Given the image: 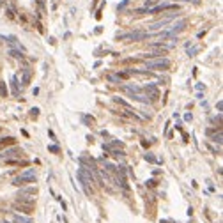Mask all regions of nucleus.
<instances>
[{"label": "nucleus", "mask_w": 223, "mask_h": 223, "mask_svg": "<svg viewBox=\"0 0 223 223\" xmlns=\"http://www.w3.org/2000/svg\"><path fill=\"white\" fill-rule=\"evenodd\" d=\"M0 94H2V96H7V87H6L4 82H0Z\"/></svg>", "instance_id": "nucleus-21"}, {"label": "nucleus", "mask_w": 223, "mask_h": 223, "mask_svg": "<svg viewBox=\"0 0 223 223\" xmlns=\"http://www.w3.org/2000/svg\"><path fill=\"white\" fill-rule=\"evenodd\" d=\"M30 112H32V115H34V117H36L37 113H39V110H37V108H32V110H30Z\"/></svg>", "instance_id": "nucleus-28"}, {"label": "nucleus", "mask_w": 223, "mask_h": 223, "mask_svg": "<svg viewBox=\"0 0 223 223\" xmlns=\"http://www.w3.org/2000/svg\"><path fill=\"white\" fill-rule=\"evenodd\" d=\"M108 80H110V82H119V83H121L119 76H113V74H110V76H108Z\"/></svg>", "instance_id": "nucleus-25"}, {"label": "nucleus", "mask_w": 223, "mask_h": 223, "mask_svg": "<svg viewBox=\"0 0 223 223\" xmlns=\"http://www.w3.org/2000/svg\"><path fill=\"white\" fill-rule=\"evenodd\" d=\"M76 177H78V181L82 182V186H83V191H85L87 195H92V193H94V189H92L94 175H92V172H90L89 168H85V166H82V168H78V173H76Z\"/></svg>", "instance_id": "nucleus-1"}, {"label": "nucleus", "mask_w": 223, "mask_h": 223, "mask_svg": "<svg viewBox=\"0 0 223 223\" xmlns=\"http://www.w3.org/2000/svg\"><path fill=\"white\" fill-rule=\"evenodd\" d=\"M14 138L13 137H6V138H2L0 140V149H4V147H7V145H14Z\"/></svg>", "instance_id": "nucleus-14"}, {"label": "nucleus", "mask_w": 223, "mask_h": 223, "mask_svg": "<svg viewBox=\"0 0 223 223\" xmlns=\"http://www.w3.org/2000/svg\"><path fill=\"white\" fill-rule=\"evenodd\" d=\"M48 151H50V152H55V154H57V152H60V149H58L57 145H48Z\"/></svg>", "instance_id": "nucleus-23"}, {"label": "nucleus", "mask_w": 223, "mask_h": 223, "mask_svg": "<svg viewBox=\"0 0 223 223\" xmlns=\"http://www.w3.org/2000/svg\"><path fill=\"white\" fill-rule=\"evenodd\" d=\"M27 195H37V188L34 186V188H27V189H23L22 193H20V197H22V198H25Z\"/></svg>", "instance_id": "nucleus-15"}, {"label": "nucleus", "mask_w": 223, "mask_h": 223, "mask_svg": "<svg viewBox=\"0 0 223 223\" xmlns=\"http://www.w3.org/2000/svg\"><path fill=\"white\" fill-rule=\"evenodd\" d=\"M14 223H34V220H32V218H29V216L16 214L14 216Z\"/></svg>", "instance_id": "nucleus-12"}, {"label": "nucleus", "mask_w": 223, "mask_h": 223, "mask_svg": "<svg viewBox=\"0 0 223 223\" xmlns=\"http://www.w3.org/2000/svg\"><path fill=\"white\" fill-rule=\"evenodd\" d=\"M172 9L177 11L179 7H177L175 4H158V6H154L149 13H151V14H156V13H161V11H172Z\"/></svg>", "instance_id": "nucleus-8"}, {"label": "nucleus", "mask_w": 223, "mask_h": 223, "mask_svg": "<svg viewBox=\"0 0 223 223\" xmlns=\"http://www.w3.org/2000/svg\"><path fill=\"white\" fill-rule=\"evenodd\" d=\"M142 90L145 92V96H147L149 103L159 99V89H158V85H154V83H147V85H145Z\"/></svg>", "instance_id": "nucleus-6"}, {"label": "nucleus", "mask_w": 223, "mask_h": 223, "mask_svg": "<svg viewBox=\"0 0 223 223\" xmlns=\"http://www.w3.org/2000/svg\"><path fill=\"white\" fill-rule=\"evenodd\" d=\"M128 4H129V0H124V2H121V4H119V7H117V9H119V13H121V11H122V9L128 6Z\"/></svg>", "instance_id": "nucleus-24"}, {"label": "nucleus", "mask_w": 223, "mask_h": 223, "mask_svg": "<svg viewBox=\"0 0 223 223\" xmlns=\"http://www.w3.org/2000/svg\"><path fill=\"white\" fill-rule=\"evenodd\" d=\"M6 223H7V221H6Z\"/></svg>", "instance_id": "nucleus-31"}, {"label": "nucleus", "mask_w": 223, "mask_h": 223, "mask_svg": "<svg viewBox=\"0 0 223 223\" xmlns=\"http://www.w3.org/2000/svg\"><path fill=\"white\" fill-rule=\"evenodd\" d=\"M184 27H186V20H181V22L173 23L170 29H166L165 34L168 37H177V34H179V32H182V30H184Z\"/></svg>", "instance_id": "nucleus-7"}, {"label": "nucleus", "mask_w": 223, "mask_h": 223, "mask_svg": "<svg viewBox=\"0 0 223 223\" xmlns=\"http://www.w3.org/2000/svg\"><path fill=\"white\" fill-rule=\"evenodd\" d=\"M11 83H13V94H18V78H16L14 74H13V76H11Z\"/></svg>", "instance_id": "nucleus-17"}, {"label": "nucleus", "mask_w": 223, "mask_h": 223, "mask_svg": "<svg viewBox=\"0 0 223 223\" xmlns=\"http://www.w3.org/2000/svg\"><path fill=\"white\" fill-rule=\"evenodd\" d=\"M144 159H145V161H149V163H156V161H158V159L154 158L152 154H145V156H144Z\"/></svg>", "instance_id": "nucleus-22"}, {"label": "nucleus", "mask_w": 223, "mask_h": 223, "mask_svg": "<svg viewBox=\"0 0 223 223\" xmlns=\"http://www.w3.org/2000/svg\"><path fill=\"white\" fill-rule=\"evenodd\" d=\"M9 55H11V57H14V58H23V51H20V50H9Z\"/></svg>", "instance_id": "nucleus-18"}, {"label": "nucleus", "mask_w": 223, "mask_h": 223, "mask_svg": "<svg viewBox=\"0 0 223 223\" xmlns=\"http://www.w3.org/2000/svg\"><path fill=\"white\" fill-rule=\"evenodd\" d=\"M149 37V32H144V30H135V32H128V34H121L117 36L119 41H144Z\"/></svg>", "instance_id": "nucleus-5"}, {"label": "nucleus", "mask_w": 223, "mask_h": 223, "mask_svg": "<svg viewBox=\"0 0 223 223\" xmlns=\"http://www.w3.org/2000/svg\"><path fill=\"white\" fill-rule=\"evenodd\" d=\"M22 154V149L20 147H13V149H7V151H4L0 154V159H11L14 158V156H20Z\"/></svg>", "instance_id": "nucleus-9"}, {"label": "nucleus", "mask_w": 223, "mask_h": 223, "mask_svg": "<svg viewBox=\"0 0 223 223\" xmlns=\"http://www.w3.org/2000/svg\"><path fill=\"white\" fill-rule=\"evenodd\" d=\"M30 78H32V73H30L29 69H25V71H23V74H22V85L23 87L29 85V83H30Z\"/></svg>", "instance_id": "nucleus-13"}, {"label": "nucleus", "mask_w": 223, "mask_h": 223, "mask_svg": "<svg viewBox=\"0 0 223 223\" xmlns=\"http://www.w3.org/2000/svg\"><path fill=\"white\" fill-rule=\"evenodd\" d=\"M170 67V60L165 57H158L152 58V60H147L145 62V69H154V71H166Z\"/></svg>", "instance_id": "nucleus-3"}, {"label": "nucleus", "mask_w": 223, "mask_h": 223, "mask_svg": "<svg viewBox=\"0 0 223 223\" xmlns=\"http://www.w3.org/2000/svg\"><path fill=\"white\" fill-rule=\"evenodd\" d=\"M113 101H115V103H119V105H122V106L126 108V110H131V108H129V103H128V101L121 99V98H113Z\"/></svg>", "instance_id": "nucleus-19"}, {"label": "nucleus", "mask_w": 223, "mask_h": 223, "mask_svg": "<svg viewBox=\"0 0 223 223\" xmlns=\"http://www.w3.org/2000/svg\"><path fill=\"white\" fill-rule=\"evenodd\" d=\"M14 209L16 211H22L23 214H30V213H34V209H36V202L18 197V200L14 202Z\"/></svg>", "instance_id": "nucleus-4"}, {"label": "nucleus", "mask_w": 223, "mask_h": 223, "mask_svg": "<svg viewBox=\"0 0 223 223\" xmlns=\"http://www.w3.org/2000/svg\"><path fill=\"white\" fill-rule=\"evenodd\" d=\"M29 182H36V170L34 168L25 170V172H22L20 175H16L14 179H13V184L14 186H25Z\"/></svg>", "instance_id": "nucleus-2"}, {"label": "nucleus", "mask_w": 223, "mask_h": 223, "mask_svg": "<svg viewBox=\"0 0 223 223\" xmlns=\"http://www.w3.org/2000/svg\"><path fill=\"white\" fill-rule=\"evenodd\" d=\"M204 89H205V87L202 85V83H197V90H204Z\"/></svg>", "instance_id": "nucleus-29"}, {"label": "nucleus", "mask_w": 223, "mask_h": 223, "mask_svg": "<svg viewBox=\"0 0 223 223\" xmlns=\"http://www.w3.org/2000/svg\"><path fill=\"white\" fill-rule=\"evenodd\" d=\"M188 53H189V55L193 57L195 53H197V48H195V46H193V48H188Z\"/></svg>", "instance_id": "nucleus-26"}, {"label": "nucleus", "mask_w": 223, "mask_h": 223, "mask_svg": "<svg viewBox=\"0 0 223 223\" xmlns=\"http://www.w3.org/2000/svg\"><path fill=\"white\" fill-rule=\"evenodd\" d=\"M112 156H115V158H122V156H126V152H124V149H112V151H108Z\"/></svg>", "instance_id": "nucleus-16"}, {"label": "nucleus", "mask_w": 223, "mask_h": 223, "mask_svg": "<svg viewBox=\"0 0 223 223\" xmlns=\"http://www.w3.org/2000/svg\"><path fill=\"white\" fill-rule=\"evenodd\" d=\"M211 140H213V142H216V144L220 145V144H221V131H218L216 135H211Z\"/></svg>", "instance_id": "nucleus-20"}, {"label": "nucleus", "mask_w": 223, "mask_h": 223, "mask_svg": "<svg viewBox=\"0 0 223 223\" xmlns=\"http://www.w3.org/2000/svg\"><path fill=\"white\" fill-rule=\"evenodd\" d=\"M184 2H198V0H184Z\"/></svg>", "instance_id": "nucleus-30"}, {"label": "nucleus", "mask_w": 223, "mask_h": 223, "mask_svg": "<svg viewBox=\"0 0 223 223\" xmlns=\"http://www.w3.org/2000/svg\"><path fill=\"white\" fill-rule=\"evenodd\" d=\"M216 108H218V112H221V110H223V101H218V105H216Z\"/></svg>", "instance_id": "nucleus-27"}, {"label": "nucleus", "mask_w": 223, "mask_h": 223, "mask_svg": "<svg viewBox=\"0 0 223 223\" xmlns=\"http://www.w3.org/2000/svg\"><path fill=\"white\" fill-rule=\"evenodd\" d=\"M168 23H170V18H165V20H161V22H156V23H152V25H149V30H151V32L161 30L165 25H168Z\"/></svg>", "instance_id": "nucleus-10"}, {"label": "nucleus", "mask_w": 223, "mask_h": 223, "mask_svg": "<svg viewBox=\"0 0 223 223\" xmlns=\"http://www.w3.org/2000/svg\"><path fill=\"white\" fill-rule=\"evenodd\" d=\"M117 184L122 188L124 191H129V184H128V181H126V175H119V173H117Z\"/></svg>", "instance_id": "nucleus-11"}]
</instances>
